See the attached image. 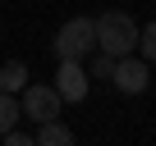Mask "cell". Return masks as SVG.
<instances>
[{"instance_id":"6da1fadb","label":"cell","mask_w":156,"mask_h":146,"mask_svg":"<svg viewBox=\"0 0 156 146\" xmlns=\"http://www.w3.org/2000/svg\"><path fill=\"white\" fill-rule=\"evenodd\" d=\"M138 23L129 18V14H119V9H110V14H101L97 18V50H110V55H133L138 50Z\"/></svg>"},{"instance_id":"7a4b0ae2","label":"cell","mask_w":156,"mask_h":146,"mask_svg":"<svg viewBox=\"0 0 156 146\" xmlns=\"http://www.w3.org/2000/svg\"><path fill=\"white\" fill-rule=\"evenodd\" d=\"M51 50H55L60 59H87V55L97 50V18H83V14H78V18L60 23Z\"/></svg>"},{"instance_id":"3957f363","label":"cell","mask_w":156,"mask_h":146,"mask_svg":"<svg viewBox=\"0 0 156 146\" xmlns=\"http://www.w3.org/2000/svg\"><path fill=\"white\" fill-rule=\"evenodd\" d=\"M19 105H23V119H32V123H46V119H60V110H64V96L55 91V82L46 87V82H28L23 91H19Z\"/></svg>"},{"instance_id":"277c9868","label":"cell","mask_w":156,"mask_h":146,"mask_svg":"<svg viewBox=\"0 0 156 146\" xmlns=\"http://www.w3.org/2000/svg\"><path fill=\"white\" fill-rule=\"evenodd\" d=\"M110 87L124 91V96H142V91L151 87V64H147L142 55H119V59H115V78H110Z\"/></svg>"},{"instance_id":"5b68a950","label":"cell","mask_w":156,"mask_h":146,"mask_svg":"<svg viewBox=\"0 0 156 146\" xmlns=\"http://www.w3.org/2000/svg\"><path fill=\"white\" fill-rule=\"evenodd\" d=\"M55 91H60L69 105L87 101V91H92V73L83 68V59H60V68H55Z\"/></svg>"},{"instance_id":"8992f818","label":"cell","mask_w":156,"mask_h":146,"mask_svg":"<svg viewBox=\"0 0 156 146\" xmlns=\"http://www.w3.org/2000/svg\"><path fill=\"white\" fill-rule=\"evenodd\" d=\"M32 141H41V146H69V141H73V128L60 123V119H46V123H37Z\"/></svg>"},{"instance_id":"52a82bcc","label":"cell","mask_w":156,"mask_h":146,"mask_svg":"<svg viewBox=\"0 0 156 146\" xmlns=\"http://www.w3.org/2000/svg\"><path fill=\"white\" fill-rule=\"evenodd\" d=\"M0 87L19 96V91L28 87V64H23V59H5V64H0Z\"/></svg>"},{"instance_id":"ba28073f","label":"cell","mask_w":156,"mask_h":146,"mask_svg":"<svg viewBox=\"0 0 156 146\" xmlns=\"http://www.w3.org/2000/svg\"><path fill=\"white\" fill-rule=\"evenodd\" d=\"M19 119H23V105H19V96L0 87V137H5L9 128H19Z\"/></svg>"},{"instance_id":"9c48e42d","label":"cell","mask_w":156,"mask_h":146,"mask_svg":"<svg viewBox=\"0 0 156 146\" xmlns=\"http://www.w3.org/2000/svg\"><path fill=\"white\" fill-rule=\"evenodd\" d=\"M115 59L119 55H110V50H92V64H87V73H92V78H115Z\"/></svg>"},{"instance_id":"30bf717a","label":"cell","mask_w":156,"mask_h":146,"mask_svg":"<svg viewBox=\"0 0 156 146\" xmlns=\"http://www.w3.org/2000/svg\"><path fill=\"white\" fill-rule=\"evenodd\" d=\"M138 55H142L147 64H156V18H151V23L138 32Z\"/></svg>"},{"instance_id":"8fae6325","label":"cell","mask_w":156,"mask_h":146,"mask_svg":"<svg viewBox=\"0 0 156 146\" xmlns=\"http://www.w3.org/2000/svg\"><path fill=\"white\" fill-rule=\"evenodd\" d=\"M5 141H9V146H28V141H32V132H23V128H9V132H5Z\"/></svg>"}]
</instances>
